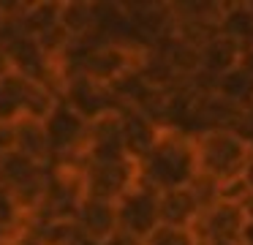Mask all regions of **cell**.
I'll return each mask as SVG.
<instances>
[{"label":"cell","instance_id":"obj_9","mask_svg":"<svg viewBox=\"0 0 253 245\" xmlns=\"http://www.w3.org/2000/svg\"><path fill=\"white\" fill-rule=\"evenodd\" d=\"M14 150L28 155L30 161L49 166V145H46L44 123L41 120H19L14 123Z\"/></svg>","mask_w":253,"mask_h":245},{"label":"cell","instance_id":"obj_2","mask_svg":"<svg viewBox=\"0 0 253 245\" xmlns=\"http://www.w3.org/2000/svg\"><path fill=\"white\" fill-rule=\"evenodd\" d=\"M41 123H44L46 145H49V161H55V158L60 161V158H68L74 152H79L82 147H87L90 123L82 120L77 112H71L60 98Z\"/></svg>","mask_w":253,"mask_h":245},{"label":"cell","instance_id":"obj_14","mask_svg":"<svg viewBox=\"0 0 253 245\" xmlns=\"http://www.w3.org/2000/svg\"><path fill=\"white\" fill-rule=\"evenodd\" d=\"M251 87H253V76H251V71H245V68H237V71H231V74H226L223 79H220V90L229 98L248 96Z\"/></svg>","mask_w":253,"mask_h":245},{"label":"cell","instance_id":"obj_8","mask_svg":"<svg viewBox=\"0 0 253 245\" xmlns=\"http://www.w3.org/2000/svg\"><path fill=\"white\" fill-rule=\"evenodd\" d=\"M202 161L207 172L229 177L245 163V145L231 134H212L204 139Z\"/></svg>","mask_w":253,"mask_h":245},{"label":"cell","instance_id":"obj_12","mask_svg":"<svg viewBox=\"0 0 253 245\" xmlns=\"http://www.w3.org/2000/svg\"><path fill=\"white\" fill-rule=\"evenodd\" d=\"M240 212L234 210V207H220V210H215L212 215H210L207 221V232L212 234L218 243H231V240L240 234Z\"/></svg>","mask_w":253,"mask_h":245},{"label":"cell","instance_id":"obj_4","mask_svg":"<svg viewBox=\"0 0 253 245\" xmlns=\"http://www.w3.org/2000/svg\"><path fill=\"white\" fill-rule=\"evenodd\" d=\"M131 180V169H128L126 158L123 161H104V163H87L82 177V196L98 201H115L126 196V185Z\"/></svg>","mask_w":253,"mask_h":245},{"label":"cell","instance_id":"obj_3","mask_svg":"<svg viewBox=\"0 0 253 245\" xmlns=\"http://www.w3.org/2000/svg\"><path fill=\"white\" fill-rule=\"evenodd\" d=\"M63 103H66L71 112H77L82 120L93 123V120L109 114L112 106V93L106 85L87 79V76H68L66 90H63Z\"/></svg>","mask_w":253,"mask_h":245},{"label":"cell","instance_id":"obj_7","mask_svg":"<svg viewBox=\"0 0 253 245\" xmlns=\"http://www.w3.org/2000/svg\"><path fill=\"white\" fill-rule=\"evenodd\" d=\"M74 223L79 226V232H82L84 240H93V243H98V245L106 243V240L117 232L115 204L82 196V201H79L77 210H74Z\"/></svg>","mask_w":253,"mask_h":245},{"label":"cell","instance_id":"obj_17","mask_svg":"<svg viewBox=\"0 0 253 245\" xmlns=\"http://www.w3.org/2000/svg\"><path fill=\"white\" fill-rule=\"evenodd\" d=\"M101 245H139V240L133 237V234H126V232H115L106 243H101Z\"/></svg>","mask_w":253,"mask_h":245},{"label":"cell","instance_id":"obj_16","mask_svg":"<svg viewBox=\"0 0 253 245\" xmlns=\"http://www.w3.org/2000/svg\"><path fill=\"white\" fill-rule=\"evenodd\" d=\"M14 147V125H0V158Z\"/></svg>","mask_w":253,"mask_h":245},{"label":"cell","instance_id":"obj_5","mask_svg":"<svg viewBox=\"0 0 253 245\" xmlns=\"http://www.w3.org/2000/svg\"><path fill=\"white\" fill-rule=\"evenodd\" d=\"M147 177L164 188H177L191 177V152L182 145H161L147 152Z\"/></svg>","mask_w":253,"mask_h":245},{"label":"cell","instance_id":"obj_10","mask_svg":"<svg viewBox=\"0 0 253 245\" xmlns=\"http://www.w3.org/2000/svg\"><path fill=\"white\" fill-rule=\"evenodd\" d=\"M120 134H123V150H128V152L144 155L155 145V131L142 114H126V117H120Z\"/></svg>","mask_w":253,"mask_h":245},{"label":"cell","instance_id":"obj_6","mask_svg":"<svg viewBox=\"0 0 253 245\" xmlns=\"http://www.w3.org/2000/svg\"><path fill=\"white\" fill-rule=\"evenodd\" d=\"M117 212V226H123L126 234L142 237V234L155 232V221H158V201L150 191H139V194H126L120 196V204L115 207Z\"/></svg>","mask_w":253,"mask_h":245},{"label":"cell","instance_id":"obj_13","mask_svg":"<svg viewBox=\"0 0 253 245\" xmlns=\"http://www.w3.org/2000/svg\"><path fill=\"white\" fill-rule=\"evenodd\" d=\"M234 57H237V44L231 41V38L210 41L207 52H204V63H207V68H212V71L229 68V65L234 63Z\"/></svg>","mask_w":253,"mask_h":245},{"label":"cell","instance_id":"obj_18","mask_svg":"<svg viewBox=\"0 0 253 245\" xmlns=\"http://www.w3.org/2000/svg\"><path fill=\"white\" fill-rule=\"evenodd\" d=\"M77 245H98V243H93V240H82V243H77Z\"/></svg>","mask_w":253,"mask_h":245},{"label":"cell","instance_id":"obj_15","mask_svg":"<svg viewBox=\"0 0 253 245\" xmlns=\"http://www.w3.org/2000/svg\"><path fill=\"white\" fill-rule=\"evenodd\" d=\"M147 245H193L191 243V234L182 232V229H155L153 234H150V243Z\"/></svg>","mask_w":253,"mask_h":245},{"label":"cell","instance_id":"obj_1","mask_svg":"<svg viewBox=\"0 0 253 245\" xmlns=\"http://www.w3.org/2000/svg\"><path fill=\"white\" fill-rule=\"evenodd\" d=\"M57 103L52 87L30 82L25 76L6 71L0 74V125H14L19 120H44Z\"/></svg>","mask_w":253,"mask_h":245},{"label":"cell","instance_id":"obj_11","mask_svg":"<svg viewBox=\"0 0 253 245\" xmlns=\"http://www.w3.org/2000/svg\"><path fill=\"white\" fill-rule=\"evenodd\" d=\"M193 210H196V196H193L191 191H171V194H166V199L161 201V212H164V218L171 223V229L185 223L188 218L193 215Z\"/></svg>","mask_w":253,"mask_h":245}]
</instances>
